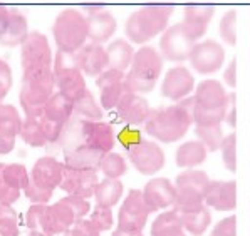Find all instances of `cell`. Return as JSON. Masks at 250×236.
<instances>
[{
	"instance_id": "cell-33",
	"label": "cell",
	"mask_w": 250,
	"mask_h": 236,
	"mask_svg": "<svg viewBox=\"0 0 250 236\" xmlns=\"http://www.w3.org/2000/svg\"><path fill=\"white\" fill-rule=\"evenodd\" d=\"M123 195H125V186H123L121 181L104 178L103 181H99L98 188H96L94 200L98 206L114 208L121 201Z\"/></svg>"
},
{
	"instance_id": "cell-36",
	"label": "cell",
	"mask_w": 250,
	"mask_h": 236,
	"mask_svg": "<svg viewBox=\"0 0 250 236\" xmlns=\"http://www.w3.org/2000/svg\"><path fill=\"white\" fill-rule=\"evenodd\" d=\"M99 171L104 174V178H107V180H119V178L126 174L128 164H126V159L121 154L111 151V153L103 156Z\"/></svg>"
},
{
	"instance_id": "cell-12",
	"label": "cell",
	"mask_w": 250,
	"mask_h": 236,
	"mask_svg": "<svg viewBox=\"0 0 250 236\" xmlns=\"http://www.w3.org/2000/svg\"><path fill=\"white\" fill-rule=\"evenodd\" d=\"M198 44V39L188 30L183 22L171 25L161 34L160 54L165 60L171 62H183L190 59L193 47Z\"/></svg>"
},
{
	"instance_id": "cell-28",
	"label": "cell",
	"mask_w": 250,
	"mask_h": 236,
	"mask_svg": "<svg viewBox=\"0 0 250 236\" xmlns=\"http://www.w3.org/2000/svg\"><path fill=\"white\" fill-rule=\"evenodd\" d=\"M103 153L96 149H91L87 146H74L71 151L66 153V158H64V164L69 167H76V169H89V171H99V166H101V159H103Z\"/></svg>"
},
{
	"instance_id": "cell-45",
	"label": "cell",
	"mask_w": 250,
	"mask_h": 236,
	"mask_svg": "<svg viewBox=\"0 0 250 236\" xmlns=\"http://www.w3.org/2000/svg\"><path fill=\"white\" fill-rule=\"evenodd\" d=\"M3 166L5 163H0V204H7V206H12L15 201L21 198V191L14 189L9 182L3 178Z\"/></svg>"
},
{
	"instance_id": "cell-20",
	"label": "cell",
	"mask_w": 250,
	"mask_h": 236,
	"mask_svg": "<svg viewBox=\"0 0 250 236\" xmlns=\"http://www.w3.org/2000/svg\"><path fill=\"white\" fill-rule=\"evenodd\" d=\"M195 89V77L185 66L171 67L161 82V94L170 101H183Z\"/></svg>"
},
{
	"instance_id": "cell-41",
	"label": "cell",
	"mask_w": 250,
	"mask_h": 236,
	"mask_svg": "<svg viewBox=\"0 0 250 236\" xmlns=\"http://www.w3.org/2000/svg\"><path fill=\"white\" fill-rule=\"evenodd\" d=\"M220 153H222V161L227 169L230 173H235L237 171V134L235 132H230L227 134L224 141H222L220 146Z\"/></svg>"
},
{
	"instance_id": "cell-16",
	"label": "cell",
	"mask_w": 250,
	"mask_h": 236,
	"mask_svg": "<svg viewBox=\"0 0 250 236\" xmlns=\"http://www.w3.org/2000/svg\"><path fill=\"white\" fill-rule=\"evenodd\" d=\"M98 184H99L98 171L76 169V167H69L64 164V178L62 182H61V189L67 196L89 200L91 196H94Z\"/></svg>"
},
{
	"instance_id": "cell-30",
	"label": "cell",
	"mask_w": 250,
	"mask_h": 236,
	"mask_svg": "<svg viewBox=\"0 0 250 236\" xmlns=\"http://www.w3.org/2000/svg\"><path fill=\"white\" fill-rule=\"evenodd\" d=\"M72 114H74V102L61 92L54 94V96L49 99V102L45 104V109H44L45 119L61 126V127H64V126L69 123Z\"/></svg>"
},
{
	"instance_id": "cell-8",
	"label": "cell",
	"mask_w": 250,
	"mask_h": 236,
	"mask_svg": "<svg viewBox=\"0 0 250 236\" xmlns=\"http://www.w3.org/2000/svg\"><path fill=\"white\" fill-rule=\"evenodd\" d=\"M87 17L76 9H66L56 17L52 36L61 52H79L87 40Z\"/></svg>"
},
{
	"instance_id": "cell-38",
	"label": "cell",
	"mask_w": 250,
	"mask_h": 236,
	"mask_svg": "<svg viewBox=\"0 0 250 236\" xmlns=\"http://www.w3.org/2000/svg\"><path fill=\"white\" fill-rule=\"evenodd\" d=\"M3 178L5 181L12 186L17 191H25L27 186L30 182V173L19 163H12V164L3 166Z\"/></svg>"
},
{
	"instance_id": "cell-51",
	"label": "cell",
	"mask_w": 250,
	"mask_h": 236,
	"mask_svg": "<svg viewBox=\"0 0 250 236\" xmlns=\"http://www.w3.org/2000/svg\"><path fill=\"white\" fill-rule=\"evenodd\" d=\"M14 147H15V139L0 138V154H9Z\"/></svg>"
},
{
	"instance_id": "cell-10",
	"label": "cell",
	"mask_w": 250,
	"mask_h": 236,
	"mask_svg": "<svg viewBox=\"0 0 250 236\" xmlns=\"http://www.w3.org/2000/svg\"><path fill=\"white\" fill-rule=\"evenodd\" d=\"M210 184V178L202 169H185L176 176V203L175 209L178 213L195 209L205 204V193Z\"/></svg>"
},
{
	"instance_id": "cell-46",
	"label": "cell",
	"mask_w": 250,
	"mask_h": 236,
	"mask_svg": "<svg viewBox=\"0 0 250 236\" xmlns=\"http://www.w3.org/2000/svg\"><path fill=\"white\" fill-rule=\"evenodd\" d=\"M208 236H237V216L230 215L211 228Z\"/></svg>"
},
{
	"instance_id": "cell-13",
	"label": "cell",
	"mask_w": 250,
	"mask_h": 236,
	"mask_svg": "<svg viewBox=\"0 0 250 236\" xmlns=\"http://www.w3.org/2000/svg\"><path fill=\"white\" fill-rule=\"evenodd\" d=\"M22 72L47 71L54 67V57L47 37L42 32H30L24 44L21 45Z\"/></svg>"
},
{
	"instance_id": "cell-39",
	"label": "cell",
	"mask_w": 250,
	"mask_h": 236,
	"mask_svg": "<svg viewBox=\"0 0 250 236\" xmlns=\"http://www.w3.org/2000/svg\"><path fill=\"white\" fill-rule=\"evenodd\" d=\"M195 132L198 141H202L208 151H220L222 141L225 138L222 126H195Z\"/></svg>"
},
{
	"instance_id": "cell-18",
	"label": "cell",
	"mask_w": 250,
	"mask_h": 236,
	"mask_svg": "<svg viewBox=\"0 0 250 236\" xmlns=\"http://www.w3.org/2000/svg\"><path fill=\"white\" fill-rule=\"evenodd\" d=\"M141 191H143L145 203L148 204L151 213L175 208L176 188L175 182H171L168 178H153L146 182Z\"/></svg>"
},
{
	"instance_id": "cell-48",
	"label": "cell",
	"mask_w": 250,
	"mask_h": 236,
	"mask_svg": "<svg viewBox=\"0 0 250 236\" xmlns=\"http://www.w3.org/2000/svg\"><path fill=\"white\" fill-rule=\"evenodd\" d=\"M66 236H101L96 226L89 221V218H84L74 224V226L69 230V233Z\"/></svg>"
},
{
	"instance_id": "cell-15",
	"label": "cell",
	"mask_w": 250,
	"mask_h": 236,
	"mask_svg": "<svg viewBox=\"0 0 250 236\" xmlns=\"http://www.w3.org/2000/svg\"><path fill=\"white\" fill-rule=\"evenodd\" d=\"M188 60H190L193 71L198 74H215L225 62V47L213 39L198 42L191 51Z\"/></svg>"
},
{
	"instance_id": "cell-40",
	"label": "cell",
	"mask_w": 250,
	"mask_h": 236,
	"mask_svg": "<svg viewBox=\"0 0 250 236\" xmlns=\"http://www.w3.org/2000/svg\"><path fill=\"white\" fill-rule=\"evenodd\" d=\"M19 216L12 206L0 204V236H19Z\"/></svg>"
},
{
	"instance_id": "cell-43",
	"label": "cell",
	"mask_w": 250,
	"mask_h": 236,
	"mask_svg": "<svg viewBox=\"0 0 250 236\" xmlns=\"http://www.w3.org/2000/svg\"><path fill=\"white\" fill-rule=\"evenodd\" d=\"M89 221L94 224L96 230L99 233L103 231H109L114 224V215H113V209L111 208H104V206H98L96 204L91 211V216H89Z\"/></svg>"
},
{
	"instance_id": "cell-29",
	"label": "cell",
	"mask_w": 250,
	"mask_h": 236,
	"mask_svg": "<svg viewBox=\"0 0 250 236\" xmlns=\"http://www.w3.org/2000/svg\"><path fill=\"white\" fill-rule=\"evenodd\" d=\"M107 52V69H113V71H119V72H125L126 69H129L133 64L134 54L136 51L131 47L126 39H116L113 40L106 49Z\"/></svg>"
},
{
	"instance_id": "cell-32",
	"label": "cell",
	"mask_w": 250,
	"mask_h": 236,
	"mask_svg": "<svg viewBox=\"0 0 250 236\" xmlns=\"http://www.w3.org/2000/svg\"><path fill=\"white\" fill-rule=\"evenodd\" d=\"M180 213L175 208L160 213L151 224V236H187Z\"/></svg>"
},
{
	"instance_id": "cell-47",
	"label": "cell",
	"mask_w": 250,
	"mask_h": 236,
	"mask_svg": "<svg viewBox=\"0 0 250 236\" xmlns=\"http://www.w3.org/2000/svg\"><path fill=\"white\" fill-rule=\"evenodd\" d=\"M12 69H10V66L5 60L0 59V106H2V101L12 89Z\"/></svg>"
},
{
	"instance_id": "cell-19",
	"label": "cell",
	"mask_w": 250,
	"mask_h": 236,
	"mask_svg": "<svg viewBox=\"0 0 250 236\" xmlns=\"http://www.w3.org/2000/svg\"><path fill=\"white\" fill-rule=\"evenodd\" d=\"M125 77V72L113 69H107L99 77H96V86L99 89V101H101L103 109H106V111L116 109L118 102L126 94Z\"/></svg>"
},
{
	"instance_id": "cell-21",
	"label": "cell",
	"mask_w": 250,
	"mask_h": 236,
	"mask_svg": "<svg viewBox=\"0 0 250 236\" xmlns=\"http://www.w3.org/2000/svg\"><path fill=\"white\" fill-rule=\"evenodd\" d=\"M205 206L215 211H233L237 208V182L210 181L205 193Z\"/></svg>"
},
{
	"instance_id": "cell-37",
	"label": "cell",
	"mask_w": 250,
	"mask_h": 236,
	"mask_svg": "<svg viewBox=\"0 0 250 236\" xmlns=\"http://www.w3.org/2000/svg\"><path fill=\"white\" fill-rule=\"evenodd\" d=\"M74 112L83 116L86 121H101L103 117L101 104H98V101L94 99L89 89L74 102Z\"/></svg>"
},
{
	"instance_id": "cell-53",
	"label": "cell",
	"mask_w": 250,
	"mask_h": 236,
	"mask_svg": "<svg viewBox=\"0 0 250 236\" xmlns=\"http://www.w3.org/2000/svg\"><path fill=\"white\" fill-rule=\"evenodd\" d=\"M111 236H143V235H126V233H123V231H119L118 228H116V230L113 231V235H111Z\"/></svg>"
},
{
	"instance_id": "cell-54",
	"label": "cell",
	"mask_w": 250,
	"mask_h": 236,
	"mask_svg": "<svg viewBox=\"0 0 250 236\" xmlns=\"http://www.w3.org/2000/svg\"><path fill=\"white\" fill-rule=\"evenodd\" d=\"M29 236H45V235H42V233H32V231H30Z\"/></svg>"
},
{
	"instance_id": "cell-23",
	"label": "cell",
	"mask_w": 250,
	"mask_h": 236,
	"mask_svg": "<svg viewBox=\"0 0 250 236\" xmlns=\"http://www.w3.org/2000/svg\"><path fill=\"white\" fill-rule=\"evenodd\" d=\"M87 27H89L87 39L91 40V44L101 45L113 37L118 29V22L109 10L92 9L87 15Z\"/></svg>"
},
{
	"instance_id": "cell-6",
	"label": "cell",
	"mask_w": 250,
	"mask_h": 236,
	"mask_svg": "<svg viewBox=\"0 0 250 236\" xmlns=\"http://www.w3.org/2000/svg\"><path fill=\"white\" fill-rule=\"evenodd\" d=\"M91 213V204L84 198L66 196L54 204H47L44 211L42 235L57 236L69 233L76 223Z\"/></svg>"
},
{
	"instance_id": "cell-17",
	"label": "cell",
	"mask_w": 250,
	"mask_h": 236,
	"mask_svg": "<svg viewBox=\"0 0 250 236\" xmlns=\"http://www.w3.org/2000/svg\"><path fill=\"white\" fill-rule=\"evenodd\" d=\"M81 139L83 146H87L91 149H96L103 154H107L113 151L116 144V136L111 127V124L103 121H81Z\"/></svg>"
},
{
	"instance_id": "cell-35",
	"label": "cell",
	"mask_w": 250,
	"mask_h": 236,
	"mask_svg": "<svg viewBox=\"0 0 250 236\" xmlns=\"http://www.w3.org/2000/svg\"><path fill=\"white\" fill-rule=\"evenodd\" d=\"M19 136H21L25 144H29L32 147H44L49 144L41 117H25Z\"/></svg>"
},
{
	"instance_id": "cell-25",
	"label": "cell",
	"mask_w": 250,
	"mask_h": 236,
	"mask_svg": "<svg viewBox=\"0 0 250 236\" xmlns=\"http://www.w3.org/2000/svg\"><path fill=\"white\" fill-rule=\"evenodd\" d=\"M78 60L81 72L89 77H99L104 71H107V52L103 45L98 44H86L78 52Z\"/></svg>"
},
{
	"instance_id": "cell-26",
	"label": "cell",
	"mask_w": 250,
	"mask_h": 236,
	"mask_svg": "<svg viewBox=\"0 0 250 236\" xmlns=\"http://www.w3.org/2000/svg\"><path fill=\"white\" fill-rule=\"evenodd\" d=\"M215 15V7L208 5H190L185 9L183 24L197 39H202L207 32L210 20Z\"/></svg>"
},
{
	"instance_id": "cell-49",
	"label": "cell",
	"mask_w": 250,
	"mask_h": 236,
	"mask_svg": "<svg viewBox=\"0 0 250 236\" xmlns=\"http://www.w3.org/2000/svg\"><path fill=\"white\" fill-rule=\"evenodd\" d=\"M224 81L229 87H232V89H235L237 87V59H232L230 60V64L225 67L224 71Z\"/></svg>"
},
{
	"instance_id": "cell-1",
	"label": "cell",
	"mask_w": 250,
	"mask_h": 236,
	"mask_svg": "<svg viewBox=\"0 0 250 236\" xmlns=\"http://www.w3.org/2000/svg\"><path fill=\"white\" fill-rule=\"evenodd\" d=\"M193 124V97L167 108L151 109L145 131L153 139L170 144L183 139Z\"/></svg>"
},
{
	"instance_id": "cell-34",
	"label": "cell",
	"mask_w": 250,
	"mask_h": 236,
	"mask_svg": "<svg viewBox=\"0 0 250 236\" xmlns=\"http://www.w3.org/2000/svg\"><path fill=\"white\" fill-rule=\"evenodd\" d=\"M22 117L14 106L2 104L0 106V138L15 139L21 134Z\"/></svg>"
},
{
	"instance_id": "cell-50",
	"label": "cell",
	"mask_w": 250,
	"mask_h": 236,
	"mask_svg": "<svg viewBox=\"0 0 250 236\" xmlns=\"http://www.w3.org/2000/svg\"><path fill=\"white\" fill-rule=\"evenodd\" d=\"M235 116H237V109H235V94H230V106L229 111H227L225 121L229 123L232 127H235Z\"/></svg>"
},
{
	"instance_id": "cell-5",
	"label": "cell",
	"mask_w": 250,
	"mask_h": 236,
	"mask_svg": "<svg viewBox=\"0 0 250 236\" xmlns=\"http://www.w3.org/2000/svg\"><path fill=\"white\" fill-rule=\"evenodd\" d=\"M173 10L175 9L168 5H146L134 10L126 20V37L133 44L145 45L146 42L155 39L158 34H163L168 29V20Z\"/></svg>"
},
{
	"instance_id": "cell-7",
	"label": "cell",
	"mask_w": 250,
	"mask_h": 236,
	"mask_svg": "<svg viewBox=\"0 0 250 236\" xmlns=\"http://www.w3.org/2000/svg\"><path fill=\"white\" fill-rule=\"evenodd\" d=\"M64 178V163L52 156L37 159L30 171V182L24 191L32 204H47Z\"/></svg>"
},
{
	"instance_id": "cell-14",
	"label": "cell",
	"mask_w": 250,
	"mask_h": 236,
	"mask_svg": "<svg viewBox=\"0 0 250 236\" xmlns=\"http://www.w3.org/2000/svg\"><path fill=\"white\" fill-rule=\"evenodd\" d=\"M128 158L134 169L145 176H153V174L160 173L165 167V161H167L163 149L158 143L143 139L129 147Z\"/></svg>"
},
{
	"instance_id": "cell-9",
	"label": "cell",
	"mask_w": 250,
	"mask_h": 236,
	"mask_svg": "<svg viewBox=\"0 0 250 236\" xmlns=\"http://www.w3.org/2000/svg\"><path fill=\"white\" fill-rule=\"evenodd\" d=\"M54 75H56L57 92L76 102L87 91L84 74L81 72L78 52H61L57 51L54 57Z\"/></svg>"
},
{
	"instance_id": "cell-44",
	"label": "cell",
	"mask_w": 250,
	"mask_h": 236,
	"mask_svg": "<svg viewBox=\"0 0 250 236\" xmlns=\"http://www.w3.org/2000/svg\"><path fill=\"white\" fill-rule=\"evenodd\" d=\"M47 204H32L25 213V224L32 233H42L44 211Z\"/></svg>"
},
{
	"instance_id": "cell-3",
	"label": "cell",
	"mask_w": 250,
	"mask_h": 236,
	"mask_svg": "<svg viewBox=\"0 0 250 236\" xmlns=\"http://www.w3.org/2000/svg\"><path fill=\"white\" fill-rule=\"evenodd\" d=\"M165 59L151 45H143L136 51L133 64L125 77L126 92L146 94L151 92L158 84V79L163 72Z\"/></svg>"
},
{
	"instance_id": "cell-2",
	"label": "cell",
	"mask_w": 250,
	"mask_h": 236,
	"mask_svg": "<svg viewBox=\"0 0 250 236\" xmlns=\"http://www.w3.org/2000/svg\"><path fill=\"white\" fill-rule=\"evenodd\" d=\"M230 106V94L215 79L200 82L193 96L195 126H222Z\"/></svg>"
},
{
	"instance_id": "cell-52",
	"label": "cell",
	"mask_w": 250,
	"mask_h": 236,
	"mask_svg": "<svg viewBox=\"0 0 250 236\" xmlns=\"http://www.w3.org/2000/svg\"><path fill=\"white\" fill-rule=\"evenodd\" d=\"M7 14H9V9L0 5V32H2V29H3V24H5Z\"/></svg>"
},
{
	"instance_id": "cell-27",
	"label": "cell",
	"mask_w": 250,
	"mask_h": 236,
	"mask_svg": "<svg viewBox=\"0 0 250 236\" xmlns=\"http://www.w3.org/2000/svg\"><path fill=\"white\" fill-rule=\"evenodd\" d=\"M207 154H208V149L202 141H187V143L180 144V147L176 149L175 163L183 169H193L205 163Z\"/></svg>"
},
{
	"instance_id": "cell-11",
	"label": "cell",
	"mask_w": 250,
	"mask_h": 236,
	"mask_svg": "<svg viewBox=\"0 0 250 236\" xmlns=\"http://www.w3.org/2000/svg\"><path fill=\"white\" fill-rule=\"evenodd\" d=\"M151 209L145 203L143 191L131 189L118 213V230L126 235H143Z\"/></svg>"
},
{
	"instance_id": "cell-22",
	"label": "cell",
	"mask_w": 250,
	"mask_h": 236,
	"mask_svg": "<svg viewBox=\"0 0 250 236\" xmlns=\"http://www.w3.org/2000/svg\"><path fill=\"white\" fill-rule=\"evenodd\" d=\"M116 112L119 119H123L126 124L141 126L148 121L149 114H151V108H149V102L143 96L126 92L121 97V101L118 102Z\"/></svg>"
},
{
	"instance_id": "cell-31",
	"label": "cell",
	"mask_w": 250,
	"mask_h": 236,
	"mask_svg": "<svg viewBox=\"0 0 250 236\" xmlns=\"http://www.w3.org/2000/svg\"><path fill=\"white\" fill-rule=\"evenodd\" d=\"M180 219H182L183 230L187 233L193 236H203L211 224V213L210 208L202 204V206L195 209H188V211L180 213Z\"/></svg>"
},
{
	"instance_id": "cell-42",
	"label": "cell",
	"mask_w": 250,
	"mask_h": 236,
	"mask_svg": "<svg viewBox=\"0 0 250 236\" xmlns=\"http://www.w3.org/2000/svg\"><path fill=\"white\" fill-rule=\"evenodd\" d=\"M220 37L225 44L235 45L237 44V10L230 9L229 12L224 14V17L220 18Z\"/></svg>"
},
{
	"instance_id": "cell-4",
	"label": "cell",
	"mask_w": 250,
	"mask_h": 236,
	"mask_svg": "<svg viewBox=\"0 0 250 236\" xmlns=\"http://www.w3.org/2000/svg\"><path fill=\"white\" fill-rule=\"evenodd\" d=\"M56 91V75L52 69L27 71L22 74L19 101L27 117H42L45 104Z\"/></svg>"
},
{
	"instance_id": "cell-24",
	"label": "cell",
	"mask_w": 250,
	"mask_h": 236,
	"mask_svg": "<svg viewBox=\"0 0 250 236\" xmlns=\"http://www.w3.org/2000/svg\"><path fill=\"white\" fill-rule=\"evenodd\" d=\"M29 34V24H27L25 15L19 12L17 9H9L5 24L0 32V45H5V47L22 45Z\"/></svg>"
}]
</instances>
